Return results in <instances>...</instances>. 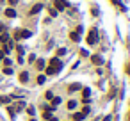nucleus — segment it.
<instances>
[{
  "mask_svg": "<svg viewBox=\"0 0 130 121\" xmlns=\"http://www.w3.org/2000/svg\"><path fill=\"white\" fill-rule=\"evenodd\" d=\"M7 39H9V36H7V34H2V37H0V41H7Z\"/></svg>",
  "mask_w": 130,
  "mask_h": 121,
  "instance_id": "nucleus-7",
  "label": "nucleus"
},
{
  "mask_svg": "<svg viewBox=\"0 0 130 121\" xmlns=\"http://www.w3.org/2000/svg\"><path fill=\"white\" fill-rule=\"evenodd\" d=\"M55 2H57V7H63V9L66 7V2H64V0H55Z\"/></svg>",
  "mask_w": 130,
  "mask_h": 121,
  "instance_id": "nucleus-4",
  "label": "nucleus"
},
{
  "mask_svg": "<svg viewBox=\"0 0 130 121\" xmlns=\"http://www.w3.org/2000/svg\"><path fill=\"white\" fill-rule=\"evenodd\" d=\"M112 2H114V4H119V0H112Z\"/></svg>",
  "mask_w": 130,
  "mask_h": 121,
  "instance_id": "nucleus-11",
  "label": "nucleus"
},
{
  "mask_svg": "<svg viewBox=\"0 0 130 121\" xmlns=\"http://www.w3.org/2000/svg\"><path fill=\"white\" fill-rule=\"evenodd\" d=\"M39 11H41V5H36L34 9H32V13H39Z\"/></svg>",
  "mask_w": 130,
  "mask_h": 121,
  "instance_id": "nucleus-8",
  "label": "nucleus"
},
{
  "mask_svg": "<svg viewBox=\"0 0 130 121\" xmlns=\"http://www.w3.org/2000/svg\"><path fill=\"white\" fill-rule=\"evenodd\" d=\"M9 4H11V5H14V4H18V0H9Z\"/></svg>",
  "mask_w": 130,
  "mask_h": 121,
  "instance_id": "nucleus-9",
  "label": "nucleus"
},
{
  "mask_svg": "<svg viewBox=\"0 0 130 121\" xmlns=\"http://www.w3.org/2000/svg\"><path fill=\"white\" fill-rule=\"evenodd\" d=\"M87 43H89V45H95V43H96V30H95V29H91V32H89V36H87Z\"/></svg>",
  "mask_w": 130,
  "mask_h": 121,
  "instance_id": "nucleus-2",
  "label": "nucleus"
},
{
  "mask_svg": "<svg viewBox=\"0 0 130 121\" xmlns=\"http://www.w3.org/2000/svg\"><path fill=\"white\" fill-rule=\"evenodd\" d=\"M59 68H61V62H59L57 59H52V60H50V68L47 70V73H48V75H53Z\"/></svg>",
  "mask_w": 130,
  "mask_h": 121,
  "instance_id": "nucleus-1",
  "label": "nucleus"
},
{
  "mask_svg": "<svg viewBox=\"0 0 130 121\" xmlns=\"http://www.w3.org/2000/svg\"><path fill=\"white\" fill-rule=\"evenodd\" d=\"M93 60H95L96 64H100V62H102V57H100V55H95V57H93Z\"/></svg>",
  "mask_w": 130,
  "mask_h": 121,
  "instance_id": "nucleus-5",
  "label": "nucleus"
},
{
  "mask_svg": "<svg viewBox=\"0 0 130 121\" xmlns=\"http://www.w3.org/2000/svg\"><path fill=\"white\" fill-rule=\"evenodd\" d=\"M2 30H4V25H2V23H0V32H2Z\"/></svg>",
  "mask_w": 130,
  "mask_h": 121,
  "instance_id": "nucleus-10",
  "label": "nucleus"
},
{
  "mask_svg": "<svg viewBox=\"0 0 130 121\" xmlns=\"http://www.w3.org/2000/svg\"><path fill=\"white\" fill-rule=\"evenodd\" d=\"M27 78H29L27 73H21V75H20V80H21V82H27Z\"/></svg>",
  "mask_w": 130,
  "mask_h": 121,
  "instance_id": "nucleus-6",
  "label": "nucleus"
},
{
  "mask_svg": "<svg viewBox=\"0 0 130 121\" xmlns=\"http://www.w3.org/2000/svg\"><path fill=\"white\" fill-rule=\"evenodd\" d=\"M5 16L14 18V16H16V13H14V9H7V11H5Z\"/></svg>",
  "mask_w": 130,
  "mask_h": 121,
  "instance_id": "nucleus-3",
  "label": "nucleus"
}]
</instances>
